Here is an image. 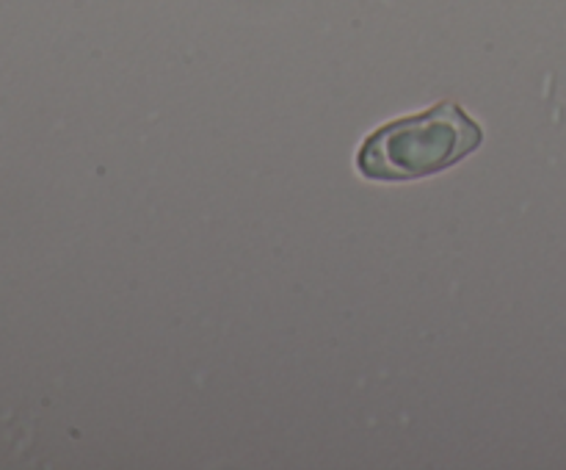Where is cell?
I'll return each mask as SVG.
<instances>
[{
	"mask_svg": "<svg viewBox=\"0 0 566 470\" xmlns=\"http://www.w3.org/2000/svg\"><path fill=\"white\" fill-rule=\"evenodd\" d=\"M484 144V127L462 108L442 100L429 111L401 116L370 133L357 153V171L365 180L407 182L437 175Z\"/></svg>",
	"mask_w": 566,
	"mask_h": 470,
	"instance_id": "6da1fadb",
	"label": "cell"
}]
</instances>
